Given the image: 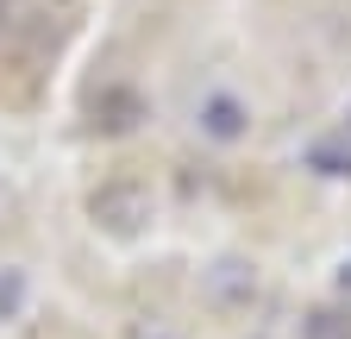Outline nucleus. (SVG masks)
Segmentation results:
<instances>
[{"label":"nucleus","mask_w":351,"mask_h":339,"mask_svg":"<svg viewBox=\"0 0 351 339\" xmlns=\"http://www.w3.org/2000/svg\"><path fill=\"white\" fill-rule=\"evenodd\" d=\"M88 214H95V226L113 233V239H138L151 226V214H157V201H151L145 183H101L95 195H88Z\"/></svg>","instance_id":"obj_1"},{"label":"nucleus","mask_w":351,"mask_h":339,"mask_svg":"<svg viewBox=\"0 0 351 339\" xmlns=\"http://www.w3.org/2000/svg\"><path fill=\"white\" fill-rule=\"evenodd\" d=\"M195 126H201V139H207V145H239V139L251 132V107H245L232 89H213V95H201Z\"/></svg>","instance_id":"obj_2"},{"label":"nucleus","mask_w":351,"mask_h":339,"mask_svg":"<svg viewBox=\"0 0 351 339\" xmlns=\"http://www.w3.org/2000/svg\"><path fill=\"white\" fill-rule=\"evenodd\" d=\"M207 302L226 308V314L251 308V302H257V270H251L245 258H219V264L207 270Z\"/></svg>","instance_id":"obj_3"},{"label":"nucleus","mask_w":351,"mask_h":339,"mask_svg":"<svg viewBox=\"0 0 351 339\" xmlns=\"http://www.w3.org/2000/svg\"><path fill=\"white\" fill-rule=\"evenodd\" d=\"M138 119H145V95H138V89L113 82V89H101V95H95V132H107V139H125Z\"/></svg>","instance_id":"obj_4"},{"label":"nucleus","mask_w":351,"mask_h":339,"mask_svg":"<svg viewBox=\"0 0 351 339\" xmlns=\"http://www.w3.org/2000/svg\"><path fill=\"white\" fill-rule=\"evenodd\" d=\"M301 163L314 170V176H326V183H351V132L345 139H314L301 151Z\"/></svg>","instance_id":"obj_5"},{"label":"nucleus","mask_w":351,"mask_h":339,"mask_svg":"<svg viewBox=\"0 0 351 339\" xmlns=\"http://www.w3.org/2000/svg\"><path fill=\"white\" fill-rule=\"evenodd\" d=\"M301 339H351V308L339 302H320L301 314Z\"/></svg>","instance_id":"obj_6"},{"label":"nucleus","mask_w":351,"mask_h":339,"mask_svg":"<svg viewBox=\"0 0 351 339\" xmlns=\"http://www.w3.org/2000/svg\"><path fill=\"white\" fill-rule=\"evenodd\" d=\"M25 295H32L25 270H0V320H19L25 314Z\"/></svg>","instance_id":"obj_7"},{"label":"nucleus","mask_w":351,"mask_h":339,"mask_svg":"<svg viewBox=\"0 0 351 339\" xmlns=\"http://www.w3.org/2000/svg\"><path fill=\"white\" fill-rule=\"evenodd\" d=\"M332 295H339V308H351V258L332 270Z\"/></svg>","instance_id":"obj_8"},{"label":"nucleus","mask_w":351,"mask_h":339,"mask_svg":"<svg viewBox=\"0 0 351 339\" xmlns=\"http://www.w3.org/2000/svg\"><path fill=\"white\" fill-rule=\"evenodd\" d=\"M345 132H351V101H345Z\"/></svg>","instance_id":"obj_9"},{"label":"nucleus","mask_w":351,"mask_h":339,"mask_svg":"<svg viewBox=\"0 0 351 339\" xmlns=\"http://www.w3.org/2000/svg\"><path fill=\"white\" fill-rule=\"evenodd\" d=\"M0 7H7V0H0Z\"/></svg>","instance_id":"obj_10"}]
</instances>
